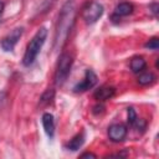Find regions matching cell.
Here are the masks:
<instances>
[{"mask_svg":"<svg viewBox=\"0 0 159 159\" xmlns=\"http://www.w3.org/2000/svg\"><path fill=\"white\" fill-rule=\"evenodd\" d=\"M47 37V30L45 27H41L37 30V32L34 35V37L27 43V47L25 50L24 57H22V65L24 66H31L35 60L37 58L45 41Z\"/></svg>","mask_w":159,"mask_h":159,"instance_id":"2","label":"cell"},{"mask_svg":"<svg viewBox=\"0 0 159 159\" xmlns=\"http://www.w3.org/2000/svg\"><path fill=\"white\" fill-rule=\"evenodd\" d=\"M147 67V62L142 56H135L130 60V70L134 73H140Z\"/></svg>","mask_w":159,"mask_h":159,"instance_id":"11","label":"cell"},{"mask_svg":"<svg viewBox=\"0 0 159 159\" xmlns=\"http://www.w3.org/2000/svg\"><path fill=\"white\" fill-rule=\"evenodd\" d=\"M103 15V5L98 1H88L83 5L81 16L86 21V24H94L97 22L101 16Z\"/></svg>","mask_w":159,"mask_h":159,"instance_id":"4","label":"cell"},{"mask_svg":"<svg viewBox=\"0 0 159 159\" xmlns=\"http://www.w3.org/2000/svg\"><path fill=\"white\" fill-rule=\"evenodd\" d=\"M81 158H96V155L92 154V153H83V154L81 155Z\"/></svg>","mask_w":159,"mask_h":159,"instance_id":"18","label":"cell"},{"mask_svg":"<svg viewBox=\"0 0 159 159\" xmlns=\"http://www.w3.org/2000/svg\"><path fill=\"white\" fill-rule=\"evenodd\" d=\"M127 116H128V123H129V125H134L135 123H137V120H138V117H137V113H135V111L130 107V108H128L127 109Z\"/></svg>","mask_w":159,"mask_h":159,"instance_id":"15","label":"cell"},{"mask_svg":"<svg viewBox=\"0 0 159 159\" xmlns=\"http://www.w3.org/2000/svg\"><path fill=\"white\" fill-rule=\"evenodd\" d=\"M144 46H145L147 48H149V50H158V47H159L158 37H153V39H150Z\"/></svg>","mask_w":159,"mask_h":159,"instance_id":"16","label":"cell"},{"mask_svg":"<svg viewBox=\"0 0 159 159\" xmlns=\"http://www.w3.org/2000/svg\"><path fill=\"white\" fill-rule=\"evenodd\" d=\"M155 82V76L153 72H144L142 71L140 75L138 76V83L140 86H148Z\"/></svg>","mask_w":159,"mask_h":159,"instance_id":"13","label":"cell"},{"mask_svg":"<svg viewBox=\"0 0 159 159\" xmlns=\"http://www.w3.org/2000/svg\"><path fill=\"white\" fill-rule=\"evenodd\" d=\"M127 133H128V129L122 123H114L108 128V137L112 142H116V143L124 140V138L127 137Z\"/></svg>","mask_w":159,"mask_h":159,"instance_id":"7","label":"cell"},{"mask_svg":"<svg viewBox=\"0 0 159 159\" xmlns=\"http://www.w3.org/2000/svg\"><path fill=\"white\" fill-rule=\"evenodd\" d=\"M75 20H76V4L73 0H67L60 10L55 27L53 42L56 50H61L66 43L68 35L75 25Z\"/></svg>","mask_w":159,"mask_h":159,"instance_id":"1","label":"cell"},{"mask_svg":"<svg viewBox=\"0 0 159 159\" xmlns=\"http://www.w3.org/2000/svg\"><path fill=\"white\" fill-rule=\"evenodd\" d=\"M41 122H42V127L45 129V133L50 138H52L53 134H55V119H53V116L51 113H48V112L43 113Z\"/></svg>","mask_w":159,"mask_h":159,"instance_id":"9","label":"cell"},{"mask_svg":"<svg viewBox=\"0 0 159 159\" xmlns=\"http://www.w3.org/2000/svg\"><path fill=\"white\" fill-rule=\"evenodd\" d=\"M97 83V75L92 71V70H86L84 72V77L81 82H78L75 87H73V91L77 92V93H81V92H86L91 88H93Z\"/></svg>","mask_w":159,"mask_h":159,"instance_id":"6","label":"cell"},{"mask_svg":"<svg viewBox=\"0 0 159 159\" xmlns=\"http://www.w3.org/2000/svg\"><path fill=\"white\" fill-rule=\"evenodd\" d=\"M72 63H73L72 55H70L67 52H63L60 55L57 66H56V71H55V84L56 86H62L66 82V80L71 72Z\"/></svg>","mask_w":159,"mask_h":159,"instance_id":"3","label":"cell"},{"mask_svg":"<svg viewBox=\"0 0 159 159\" xmlns=\"http://www.w3.org/2000/svg\"><path fill=\"white\" fill-rule=\"evenodd\" d=\"M22 32H24V29H22V27H16V29H14L12 31H10V32L1 40V42H0L2 50H4V51H7V52H9V51H12L14 47L16 46L17 41H19L20 37L22 36Z\"/></svg>","mask_w":159,"mask_h":159,"instance_id":"5","label":"cell"},{"mask_svg":"<svg viewBox=\"0 0 159 159\" xmlns=\"http://www.w3.org/2000/svg\"><path fill=\"white\" fill-rule=\"evenodd\" d=\"M133 5L130 2H120L116 6L114 9V16L122 17V16H128L133 12Z\"/></svg>","mask_w":159,"mask_h":159,"instance_id":"10","label":"cell"},{"mask_svg":"<svg viewBox=\"0 0 159 159\" xmlns=\"http://www.w3.org/2000/svg\"><path fill=\"white\" fill-rule=\"evenodd\" d=\"M4 7H5V5H4V2H2V1L0 0V14H1L2 11H4Z\"/></svg>","mask_w":159,"mask_h":159,"instance_id":"19","label":"cell"},{"mask_svg":"<svg viewBox=\"0 0 159 159\" xmlns=\"http://www.w3.org/2000/svg\"><path fill=\"white\" fill-rule=\"evenodd\" d=\"M116 94V88L112 86H102L94 92V98L99 102H104L107 99H111Z\"/></svg>","mask_w":159,"mask_h":159,"instance_id":"8","label":"cell"},{"mask_svg":"<svg viewBox=\"0 0 159 159\" xmlns=\"http://www.w3.org/2000/svg\"><path fill=\"white\" fill-rule=\"evenodd\" d=\"M150 9H152V12L157 16V14H158V2H153L150 5Z\"/></svg>","mask_w":159,"mask_h":159,"instance_id":"17","label":"cell"},{"mask_svg":"<svg viewBox=\"0 0 159 159\" xmlns=\"http://www.w3.org/2000/svg\"><path fill=\"white\" fill-rule=\"evenodd\" d=\"M53 96H55V91L53 89H47L40 98V102L41 104H48L52 99H53Z\"/></svg>","mask_w":159,"mask_h":159,"instance_id":"14","label":"cell"},{"mask_svg":"<svg viewBox=\"0 0 159 159\" xmlns=\"http://www.w3.org/2000/svg\"><path fill=\"white\" fill-rule=\"evenodd\" d=\"M83 142H84V135H83V133H80V134L75 135V137L67 143L66 148L70 149V150H77V149H80V148L82 147Z\"/></svg>","mask_w":159,"mask_h":159,"instance_id":"12","label":"cell"}]
</instances>
